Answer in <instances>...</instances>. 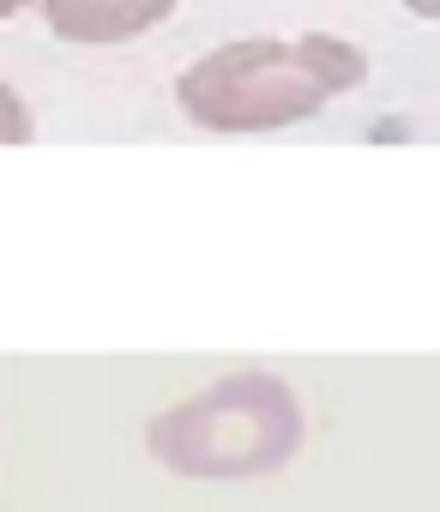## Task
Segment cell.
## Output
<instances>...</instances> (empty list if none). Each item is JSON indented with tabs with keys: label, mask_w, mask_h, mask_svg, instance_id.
<instances>
[{
	"label": "cell",
	"mask_w": 440,
	"mask_h": 512,
	"mask_svg": "<svg viewBox=\"0 0 440 512\" xmlns=\"http://www.w3.org/2000/svg\"><path fill=\"white\" fill-rule=\"evenodd\" d=\"M368 79V55L344 37H248L199 55L175 97L205 133H272L320 115Z\"/></svg>",
	"instance_id": "6da1fadb"
},
{
	"label": "cell",
	"mask_w": 440,
	"mask_h": 512,
	"mask_svg": "<svg viewBox=\"0 0 440 512\" xmlns=\"http://www.w3.org/2000/svg\"><path fill=\"white\" fill-rule=\"evenodd\" d=\"M308 416L290 380L278 374H230L145 422V446L163 470L187 482H248L272 476L302 452Z\"/></svg>",
	"instance_id": "7a4b0ae2"
},
{
	"label": "cell",
	"mask_w": 440,
	"mask_h": 512,
	"mask_svg": "<svg viewBox=\"0 0 440 512\" xmlns=\"http://www.w3.org/2000/svg\"><path fill=\"white\" fill-rule=\"evenodd\" d=\"M175 13V0H43V19L67 43H127Z\"/></svg>",
	"instance_id": "3957f363"
},
{
	"label": "cell",
	"mask_w": 440,
	"mask_h": 512,
	"mask_svg": "<svg viewBox=\"0 0 440 512\" xmlns=\"http://www.w3.org/2000/svg\"><path fill=\"white\" fill-rule=\"evenodd\" d=\"M31 139V109L19 103L13 85H0V145H25Z\"/></svg>",
	"instance_id": "277c9868"
},
{
	"label": "cell",
	"mask_w": 440,
	"mask_h": 512,
	"mask_svg": "<svg viewBox=\"0 0 440 512\" xmlns=\"http://www.w3.org/2000/svg\"><path fill=\"white\" fill-rule=\"evenodd\" d=\"M404 7H410L416 19H440V0H404Z\"/></svg>",
	"instance_id": "5b68a950"
},
{
	"label": "cell",
	"mask_w": 440,
	"mask_h": 512,
	"mask_svg": "<svg viewBox=\"0 0 440 512\" xmlns=\"http://www.w3.org/2000/svg\"><path fill=\"white\" fill-rule=\"evenodd\" d=\"M31 0H0V19H13V13H25Z\"/></svg>",
	"instance_id": "8992f818"
}]
</instances>
